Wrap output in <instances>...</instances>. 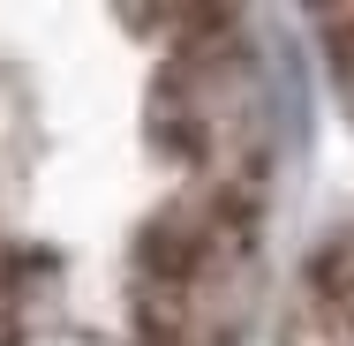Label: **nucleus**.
<instances>
[{"mask_svg": "<svg viewBox=\"0 0 354 346\" xmlns=\"http://www.w3.org/2000/svg\"><path fill=\"white\" fill-rule=\"evenodd\" d=\"M272 158H212L136 226L129 324L143 346H241L264 294Z\"/></svg>", "mask_w": 354, "mask_h": 346, "instance_id": "1", "label": "nucleus"}, {"mask_svg": "<svg viewBox=\"0 0 354 346\" xmlns=\"http://www.w3.org/2000/svg\"><path fill=\"white\" fill-rule=\"evenodd\" d=\"M279 346H354V226L324 233L294 278Z\"/></svg>", "mask_w": 354, "mask_h": 346, "instance_id": "2", "label": "nucleus"}, {"mask_svg": "<svg viewBox=\"0 0 354 346\" xmlns=\"http://www.w3.org/2000/svg\"><path fill=\"white\" fill-rule=\"evenodd\" d=\"M317 30H324V68H332V90H339V106H347V121H354V8H324V15H317Z\"/></svg>", "mask_w": 354, "mask_h": 346, "instance_id": "3", "label": "nucleus"}, {"mask_svg": "<svg viewBox=\"0 0 354 346\" xmlns=\"http://www.w3.org/2000/svg\"><path fill=\"white\" fill-rule=\"evenodd\" d=\"M23 309H30V264H23L15 241H0V346H15Z\"/></svg>", "mask_w": 354, "mask_h": 346, "instance_id": "4", "label": "nucleus"}]
</instances>
